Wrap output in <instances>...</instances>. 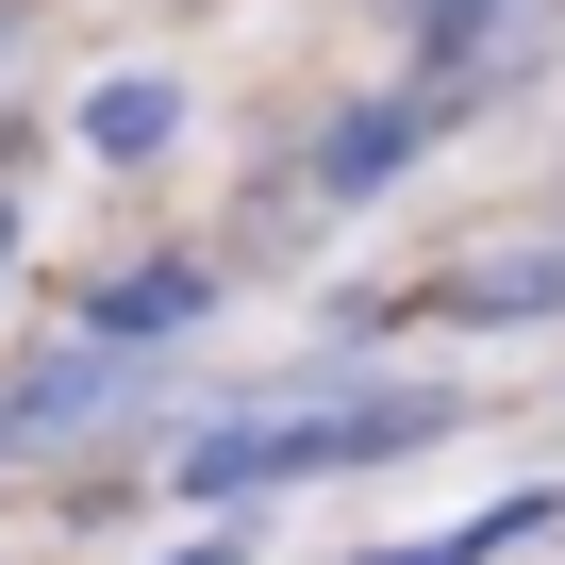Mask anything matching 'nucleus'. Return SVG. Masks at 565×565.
<instances>
[{"label": "nucleus", "instance_id": "obj_1", "mask_svg": "<svg viewBox=\"0 0 565 565\" xmlns=\"http://www.w3.org/2000/svg\"><path fill=\"white\" fill-rule=\"evenodd\" d=\"M433 433H449V399H433V383L300 399V416H233V433H200V449H183V499H266V482H300V466H399V449H433Z\"/></svg>", "mask_w": 565, "mask_h": 565}, {"label": "nucleus", "instance_id": "obj_2", "mask_svg": "<svg viewBox=\"0 0 565 565\" xmlns=\"http://www.w3.org/2000/svg\"><path fill=\"white\" fill-rule=\"evenodd\" d=\"M416 317H565V249H515V266H466V282H433Z\"/></svg>", "mask_w": 565, "mask_h": 565}, {"label": "nucleus", "instance_id": "obj_4", "mask_svg": "<svg viewBox=\"0 0 565 565\" xmlns=\"http://www.w3.org/2000/svg\"><path fill=\"white\" fill-rule=\"evenodd\" d=\"M51 416H84V366H0V449H18V433H51Z\"/></svg>", "mask_w": 565, "mask_h": 565}, {"label": "nucleus", "instance_id": "obj_5", "mask_svg": "<svg viewBox=\"0 0 565 565\" xmlns=\"http://www.w3.org/2000/svg\"><path fill=\"white\" fill-rule=\"evenodd\" d=\"M167 317H200V266H134L100 300V333H167Z\"/></svg>", "mask_w": 565, "mask_h": 565}, {"label": "nucleus", "instance_id": "obj_3", "mask_svg": "<svg viewBox=\"0 0 565 565\" xmlns=\"http://www.w3.org/2000/svg\"><path fill=\"white\" fill-rule=\"evenodd\" d=\"M548 515H565V499L532 482V499H499V515H466V532H433V548H383V565H499V548H532Z\"/></svg>", "mask_w": 565, "mask_h": 565}]
</instances>
